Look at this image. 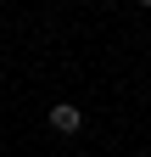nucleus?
<instances>
[{
  "instance_id": "1",
  "label": "nucleus",
  "mask_w": 151,
  "mask_h": 157,
  "mask_svg": "<svg viewBox=\"0 0 151 157\" xmlns=\"http://www.w3.org/2000/svg\"><path fill=\"white\" fill-rule=\"evenodd\" d=\"M50 129H56V135H79V129H84V112L73 107V101H56V107H50Z\"/></svg>"
}]
</instances>
